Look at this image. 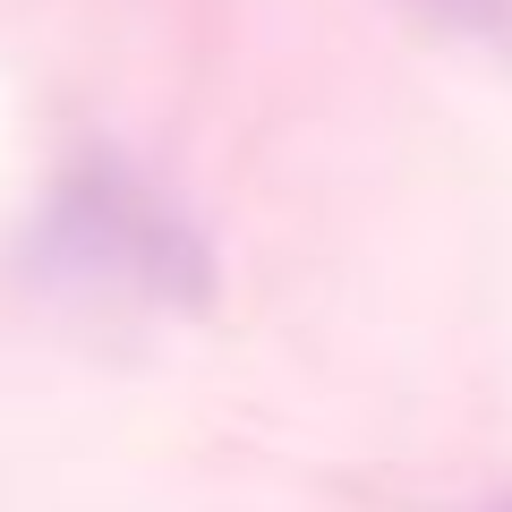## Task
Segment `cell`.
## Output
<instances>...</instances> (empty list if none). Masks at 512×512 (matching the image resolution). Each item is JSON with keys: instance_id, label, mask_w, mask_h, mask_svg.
<instances>
[{"instance_id": "1", "label": "cell", "mask_w": 512, "mask_h": 512, "mask_svg": "<svg viewBox=\"0 0 512 512\" xmlns=\"http://www.w3.org/2000/svg\"><path fill=\"white\" fill-rule=\"evenodd\" d=\"M444 18H461V26H478V35H495L504 43V26H512V0H436Z\"/></svg>"}]
</instances>
